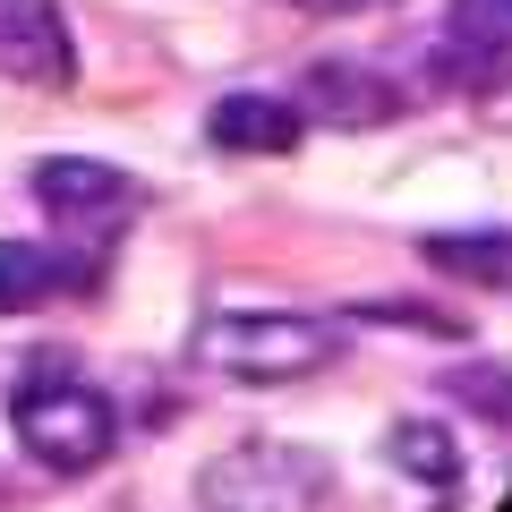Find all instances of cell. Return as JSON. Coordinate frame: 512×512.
I'll return each instance as SVG.
<instances>
[{
    "mask_svg": "<svg viewBox=\"0 0 512 512\" xmlns=\"http://www.w3.org/2000/svg\"><path fill=\"white\" fill-rule=\"evenodd\" d=\"M0 77L9 86H77V35L60 18V0H0Z\"/></svg>",
    "mask_w": 512,
    "mask_h": 512,
    "instance_id": "5",
    "label": "cell"
},
{
    "mask_svg": "<svg viewBox=\"0 0 512 512\" xmlns=\"http://www.w3.org/2000/svg\"><path fill=\"white\" fill-rule=\"evenodd\" d=\"M9 436H18V453L35 461V470L86 478V470H103L111 444H120V410H111L86 376H69V367H35V376L9 393Z\"/></svg>",
    "mask_w": 512,
    "mask_h": 512,
    "instance_id": "1",
    "label": "cell"
},
{
    "mask_svg": "<svg viewBox=\"0 0 512 512\" xmlns=\"http://www.w3.org/2000/svg\"><path fill=\"white\" fill-rule=\"evenodd\" d=\"M384 453H393V470H410V478H419V487H453V470H461L453 436H444L436 419H402L393 436H384Z\"/></svg>",
    "mask_w": 512,
    "mask_h": 512,
    "instance_id": "10",
    "label": "cell"
},
{
    "mask_svg": "<svg viewBox=\"0 0 512 512\" xmlns=\"http://www.w3.org/2000/svg\"><path fill=\"white\" fill-rule=\"evenodd\" d=\"M393 103H402V94L376 86L359 60H325V69L308 77V111H316V120H333V128H376Z\"/></svg>",
    "mask_w": 512,
    "mask_h": 512,
    "instance_id": "9",
    "label": "cell"
},
{
    "mask_svg": "<svg viewBox=\"0 0 512 512\" xmlns=\"http://www.w3.org/2000/svg\"><path fill=\"white\" fill-rule=\"evenodd\" d=\"M197 359L231 384H299L342 359V333L299 308H222L197 325Z\"/></svg>",
    "mask_w": 512,
    "mask_h": 512,
    "instance_id": "2",
    "label": "cell"
},
{
    "mask_svg": "<svg viewBox=\"0 0 512 512\" xmlns=\"http://www.w3.org/2000/svg\"><path fill=\"white\" fill-rule=\"evenodd\" d=\"M205 137H214L222 154H291L299 137H308V111L282 103V94H222V103L205 111Z\"/></svg>",
    "mask_w": 512,
    "mask_h": 512,
    "instance_id": "6",
    "label": "cell"
},
{
    "mask_svg": "<svg viewBox=\"0 0 512 512\" xmlns=\"http://www.w3.org/2000/svg\"><path fill=\"white\" fill-rule=\"evenodd\" d=\"M444 35L470 60H512V0H453L444 9Z\"/></svg>",
    "mask_w": 512,
    "mask_h": 512,
    "instance_id": "11",
    "label": "cell"
},
{
    "mask_svg": "<svg viewBox=\"0 0 512 512\" xmlns=\"http://www.w3.org/2000/svg\"><path fill=\"white\" fill-rule=\"evenodd\" d=\"M419 256L444 282H470V291H504L512 299V231H427Z\"/></svg>",
    "mask_w": 512,
    "mask_h": 512,
    "instance_id": "8",
    "label": "cell"
},
{
    "mask_svg": "<svg viewBox=\"0 0 512 512\" xmlns=\"http://www.w3.org/2000/svg\"><path fill=\"white\" fill-rule=\"evenodd\" d=\"M35 197H43V214L60 222V248L77 239L86 256H103L128 222L146 214V188L128 180V171H111V163H86V154H52V163H35Z\"/></svg>",
    "mask_w": 512,
    "mask_h": 512,
    "instance_id": "4",
    "label": "cell"
},
{
    "mask_svg": "<svg viewBox=\"0 0 512 512\" xmlns=\"http://www.w3.org/2000/svg\"><path fill=\"white\" fill-rule=\"evenodd\" d=\"M69 265L77 256L60 248V239H0V316H26V308H43V299H60L77 282Z\"/></svg>",
    "mask_w": 512,
    "mask_h": 512,
    "instance_id": "7",
    "label": "cell"
},
{
    "mask_svg": "<svg viewBox=\"0 0 512 512\" xmlns=\"http://www.w3.org/2000/svg\"><path fill=\"white\" fill-rule=\"evenodd\" d=\"M299 18H359V9H393V0H282Z\"/></svg>",
    "mask_w": 512,
    "mask_h": 512,
    "instance_id": "12",
    "label": "cell"
},
{
    "mask_svg": "<svg viewBox=\"0 0 512 512\" xmlns=\"http://www.w3.org/2000/svg\"><path fill=\"white\" fill-rule=\"evenodd\" d=\"M333 461L291 436H248L197 470V512H325Z\"/></svg>",
    "mask_w": 512,
    "mask_h": 512,
    "instance_id": "3",
    "label": "cell"
}]
</instances>
